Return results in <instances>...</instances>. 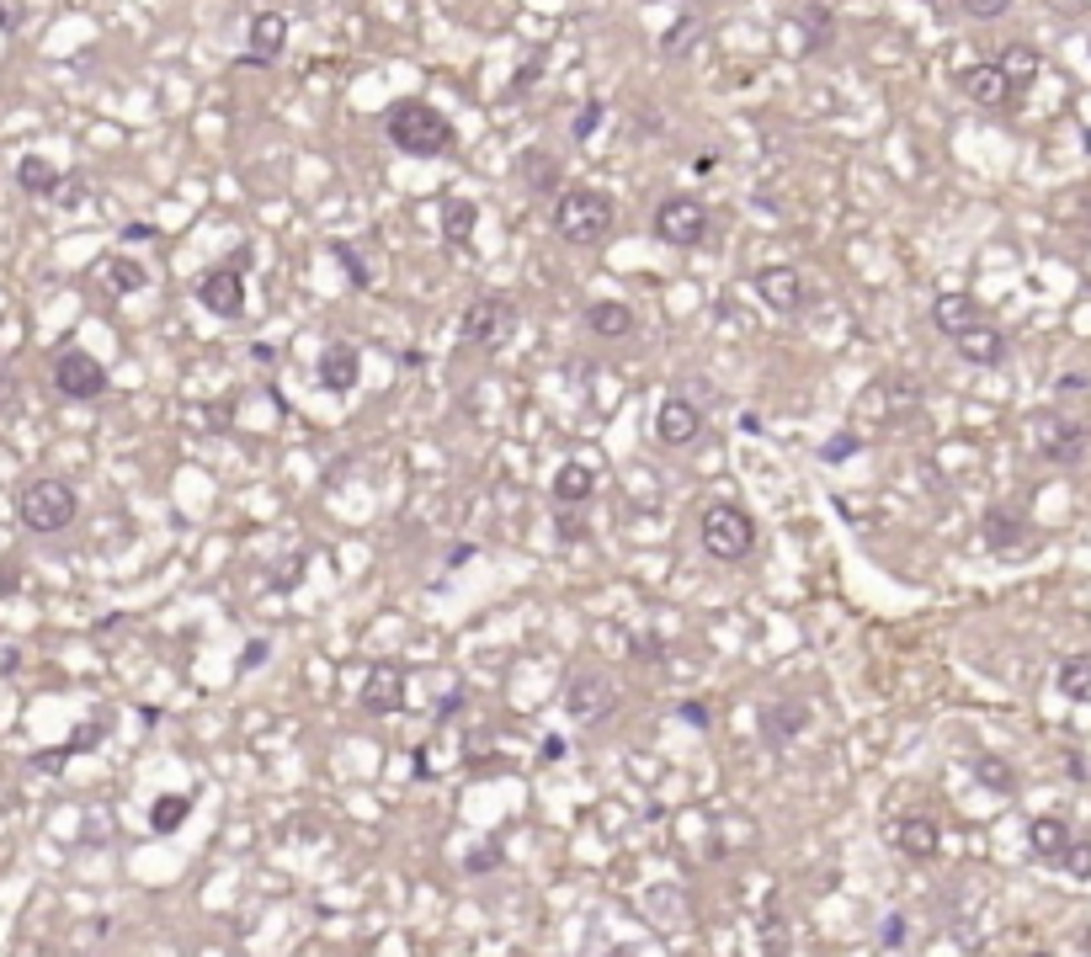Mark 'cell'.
Instances as JSON below:
<instances>
[{
    "label": "cell",
    "mask_w": 1091,
    "mask_h": 957,
    "mask_svg": "<svg viewBox=\"0 0 1091 957\" xmlns=\"http://www.w3.org/2000/svg\"><path fill=\"white\" fill-rule=\"evenodd\" d=\"M363 713L373 718H394L400 708H405V670L394 665V660H384V665H373L367 670V681H363Z\"/></svg>",
    "instance_id": "cell-18"
},
{
    "label": "cell",
    "mask_w": 1091,
    "mask_h": 957,
    "mask_svg": "<svg viewBox=\"0 0 1091 957\" xmlns=\"http://www.w3.org/2000/svg\"><path fill=\"white\" fill-rule=\"evenodd\" d=\"M283 48H288V17H283V11H256V17H250V32H245V65L272 70Z\"/></svg>",
    "instance_id": "cell-17"
},
{
    "label": "cell",
    "mask_w": 1091,
    "mask_h": 957,
    "mask_svg": "<svg viewBox=\"0 0 1091 957\" xmlns=\"http://www.w3.org/2000/svg\"><path fill=\"white\" fill-rule=\"evenodd\" d=\"M868 447L863 436H852V431H836L830 442H820V463H847V457H857Z\"/></svg>",
    "instance_id": "cell-36"
},
{
    "label": "cell",
    "mask_w": 1091,
    "mask_h": 957,
    "mask_svg": "<svg viewBox=\"0 0 1091 957\" xmlns=\"http://www.w3.org/2000/svg\"><path fill=\"white\" fill-rule=\"evenodd\" d=\"M53 388H59L65 399H75V405H91V399L107 394V367H101L91 352L70 346V352L53 357Z\"/></svg>",
    "instance_id": "cell-9"
},
{
    "label": "cell",
    "mask_w": 1091,
    "mask_h": 957,
    "mask_svg": "<svg viewBox=\"0 0 1091 957\" xmlns=\"http://www.w3.org/2000/svg\"><path fill=\"white\" fill-rule=\"evenodd\" d=\"M187 813H193V798H187V792H160V798L149 803V830H155V836H176V830L187 825Z\"/></svg>",
    "instance_id": "cell-30"
},
{
    "label": "cell",
    "mask_w": 1091,
    "mask_h": 957,
    "mask_svg": "<svg viewBox=\"0 0 1091 957\" xmlns=\"http://www.w3.org/2000/svg\"><path fill=\"white\" fill-rule=\"evenodd\" d=\"M586 325H591V335H602V341H623V335H633V309L618 304V298H597L586 309Z\"/></svg>",
    "instance_id": "cell-26"
},
{
    "label": "cell",
    "mask_w": 1091,
    "mask_h": 957,
    "mask_svg": "<svg viewBox=\"0 0 1091 957\" xmlns=\"http://www.w3.org/2000/svg\"><path fill=\"white\" fill-rule=\"evenodd\" d=\"M549 490H554L559 505H586L591 495H597V468L581 463V457H564V463L554 468V478H549Z\"/></svg>",
    "instance_id": "cell-22"
},
{
    "label": "cell",
    "mask_w": 1091,
    "mask_h": 957,
    "mask_svg": "<svg viewBox=\"0 0 1091 957\" xmlns=\"http://www.w3.org/2000/svg\"><path fill=\"white\" fill-rule=\"evenodd\" d=\"M788 947H794V931H788L783 909H767V915H761V953H767V957H788Z\"/></svg>",
    "instance_id": "cell-34"
},
{
    "label": "cell",
    "mask_w": 1091,
    "mask_h": 957,
    "mask_svg": "<svg viewBox=\"0 0 1091 957\" xmlns=\"http://www.w3.org/2000/svg\"><path fill=\"white\" fill-rule=\"evenodd\" d=\"M980 537H985V549H991V553L1033 549V526H1028V516L1012 511V505H991V511H985V522H980Z\"/></svg>",
    "instance_id": "cell-19"
},
{
    "label": "cell",
    "mask_w": 1091,
    "mask_h": 957,
    "mask_svg": "<svg viewBox=\"0 0 1091 957\" xmlns=\"http://www.w3.org/2000/svg\"><path fill=\"white\" fill-rule=\"evenodd\" d=\"M0 394H6V352H0Z\"/></svg>",
    "instance_id": "cell-50"
},
{
    "label": "cell",
    "mask_w": 1091,
    "mask_h": 957,
    "mask_svg": "<svg viewBox=\"0 0 1091 957\" xmlns=\"http://www.w3.org/2000/svg\"><path fill=\"white\" fill-rule=\"evenodd\" d=\"M756 729H761V740L773 744V750H788L809 729V708H804L799 697H773V702H761Z\"/></svg>",
    "instance_id": "cell-14"
},
{
    "label": "cell",
    "mask_w": 1091,
    "mask_h": 957,
    "mask_svg": "<svg viewBox=\"0 0 1091 957\" xmlns=\"http://www.w3.org/2000/svg\"><path fill=\"white\" fill-rule=\"evenodd\" d=\"M878 941H884V947H900V941H905V915H889V920L878 926Z\"/></svg>",
    "instance_id": "cell-43"
},
{
    "label": "cell",
    "mask_w": 1091,
    "mask_h": 957,
    "mask_svg": "<svg viewBox=\"0 0 1091 957\" xmlns=\"http://www.w3.org/2000/svg\"><path fill=\"white\" fill-rule=\"evenodd\" d=\"M564 713L576 718V723H607V718L618 713L612 675H602V670H576L564 681Z\"/></svg>",
    "instance_id": "cell-8"
},
{
    "label": "cell",
    "mask_w": 1091,
    "mask_h": 957,
    "mask_svg": "<svg viewBox=\"0 0 1091 957\" xmlns=\"http://www.w3.org/2000/svg\"><path fill=\"white\" fill-rule=\"evenodd\" d=\"M517 181L533 197H549V191H559V160L549 149H522L517 155Z\"/></svg>",
    "instance_id": "cell-24"
},
{
    "label": "cell",
    "mask_w": 1091,
    "mask_h": 957,
    "mask_svg": "<svg viewBox=\"0 0 1091 957\" xmlns=\"http://www.w3.org/2000/svg\"><path fill=\"white\" fill-rule=\"evenodd\" d=\"M490 867H495V846H480V851L469 857V872H474V878H485Z\"/></svg>",
    "instance_id": "cell-46"
},
{
    "label": "cell",
    "mask_w": 1091,
    "mask_h": 957,
    "mask_svg": "<svg viewBox=\"0 0 1091 957\" xmlns=\"http://www.w3.org/2000/svg\"><path fill=\"white\" fill-rule=\"evenodd\" d=\"M1033 447H1039L1043 463H1054V468H1075L1091 447V426L1081 421H1070V415H1039L1033 421Z\"/></svg>",
    "instance_id": "cell-7"
},
{
    "label": "cell",
    "mask_w": 1091,
    "mask_h": 957,
    "mask_svg": "<svg viewBox=\"0 0 1091 957\" xmlns=\"http://www.w3.org/2000/svg\"><path fill=\"white\" fill-rule=\"evenodd\" d=\"M197 304L218 319H240L245 314V272L240 262H224V266H208L203 277H197Z\"/></svg>",
    "instance_id": "cell-10"
},
{
    "label": "cell",
    "mask_w": 1091,
    "mask_h": 957,
    "mask_svg": "<svg viewBox=\"0 0 1091 957\" xmlns=\"http://www.w3.org/2000/svg\"><path fill=\"white\" fill-rule=\"evenodd\" d=\"M511 335H517V304L511 298H474L469 309H463V325H459V341L469 352H495V346H507Z\"/></svg>",
    "instance_id": "cell-6"
},
{
    "label": "cell",
    "mask_w": 1091,
    "mask_h": 957,
    "mask_svg": "<svg viewBox=\"0 0 1091 957\" xmlns=\"http://www.w3.org/2000/svg\"><path fill=\"white\" fill-rule=\"evenodd\" d=\"M384 139L400 155H411V160H448L459 149V128H453V118L442 107L421 101V96H405V101H394L384 112Z\"/></svg>",
    "instance_id": "cell-1"
},
{
    "label": "cell",
    "mask_w": 1091,
    "mask_h": 957,
    "mask_svg": "<svg viewBox=\"0 0 1091 957\" xmlns=\"http://www.w3.org/2000/svg\"><path fill=\"white\" fill-rule=\"evenodd\" d=\"M629 654H639V660H650V665H655V660H666V649H660V639H633V644H629Z\"/></svg>",
    "instance_id": "cell-45"
},
{
    "label": "cell",
    "mask_w": 1091,
    "mask_h": 957,
    "mask_svg": "<svg viewBox=\"0 0 1091 957\" xmlns=\"http://www.w3.org/2000/svg\"><path fill=\"white\" fill-rule=\"evenodd\" d=\"M256 665H267V639H256V644L240 654V670H256Z\"/></svg>",
    "instance_id": "cell-47"
},
{
    "label": "cell",
    "mask_w": 1091,
    "mask_h": 957,
    "mask_svg": "<svg viewBox=\"0 0 1091 957\" xmlns=\"http://www.w3.org/2000/svg\"><path fill=\"white\" fill-rule=\"evenodd\" d=\"M953 346H959V357L970 362V367H1001V362H1006V352H1012V346H1006V330H1001V325H991V319H980V325H974V330H964L959 341H953Z\"/></svg>",
    "instance_id": "cell-21"
},
{
    "label": "cell",
    "mask_w": 1091,
    "mask_h": 957,
    "mask_svg": "<svg viewBox=\"0 0 1091 957\" xmlns=\"http://www.w3.org/2000/svg\"><path fill=\"white\" fill-rule=\"evenodd\" d=\"M75 516H80V495H75V484H65V478H27L22 490H17V522L27 532H38V537L65 532Z\"/></svg>",
    "instance_id": "cell-4"
},
{
    "label": "cell",
    "mask_w": 1091,
    "mask_h": 957,
    "mask_svg": "<svg viewBox=\"0 0 1091 957\" xmlns=\"http://www.w3.org/2000/svg\"><path fill=\"white\" fill-rule=\"evenodd\" d=\"M1070 840H1075V836H1070V825L1060 819V813H1039V819H1028V846H1033L1043 861H1060Z\"/></svg>",
    "instance_id": "cell-25"
},
{
    "label": "cell",
    "mask_w": 1091,
    "mask_h": 957,
    "mask_svg": "<svg viewBox=\"0 0 1091 957\" xmlns=\"http://www.w3.org/2000/svg\"><path fill=\"white\" fill-rule=\"evenodd\" d=\"M995 65L1006 70V80L1018 86V96L1028 91V86L1039 80V70H1043V59H1039V48H1033V43H1006V48H1001V59H995Z\"/></svg>",
    "instance_id": "cell-28"
},
{
    "label": "cell",
    "mask_w": 1091,
    "mask_h": 957,
    "mask_svg": "<svg viewBox=\"0 0 1091 957\" xmlns=\"http://www.w3.org/2000/svg\"><path fill=\"white\" fill-rule=\"evenodd\" d=\"M97 744H101V729H97V723H86V729H75V740H70V744H59V750H43V756H32V766L53 771V766H65L70 756H80V750H97Z\"/></svg>",
    "instance_id": "cell-33"
},
{
    "label": "cell",
    "mask_w": 1091,
    "mask_h": 957,
    "mask_svg": "<svg viewBox=\"0 0 1091 957\" xmlns=\"http://www.w3.org/2000/svg\"><path fill=\"white\" fill-rule=\"evenodd\" d=\"M331 256L341 262V272H346V283H352V287H373V272H367V262L357 256V245H346V239H331Z\"/></svg>",
    "instance_id": "cell-35"
},
{
    "label": "cell",
    "mask_w": 1091,
    "mask_h": 957,
    "mask_svg": "<svg viewBox=\"0 0 1091 957\" xmlns=\"http://www.w3.org/2000/svg\"><path fill=\"white\" fill-rule=\"evenodd\" d=\"M1081 947H1087V953H1091V931H1087V936H1081Z\"/></svg>",
    "instance_id": "cell-52"
},
{
    "label": "cell",
    "mask_w": 1091,
    "mask_h": 957,
    "mask_svg": "<svg viewBox=\"0 0 1091 957\" xmlns=\"http://www.w3.org/2000/svg\"><path fill=\"white\" fill-rule=\"evenodd\" d=\"M597 122H602V101H586L581 112H576V122H570V139H576V144H591Z\"/></svg>",
    "instance_id": "cell-39"
},
{
    "label": "cell",
    "mask_w": 1091,
    "mask_h": 957,
    "mask_svg": "<svg viewBox=\"0 0 1091 957\" xmlns=\"http://www.w3.org/2000/svg\"><path fill=\"white\" fill-rule=\"evenodd\" d=\"M101 277H107V287L118 293V298H128V293H145L149 287V272L134 256H112V262H101Z\"/></svg>",
    "instance_id": "cell-31"
},
{
    "label": "cell",
    "mask_w": 1091,
    "mask_h": 957,
    "mask_svg": "<svg viewBox=\"0 0 1091 957\" xmlns=\"http://www.w3.org/2000/svg\"><path fill=\"white\" fill-rule=\"evenodd\" d=\"M959 11H964L970 22H995V17L1012 11V0H959Z\"/></svg>",
    "instance_id": "cell-38"
},
{
    "label": "cell",
    "mask_w": 1091,
    "mask_h": 957,
    "mask_svg": "<svg viewBox=\"0 0 1091 957\" xmlns=\"http://www.w3.org/2000/svg\"><path fill=\"white\" fill-rule=\"evenodd\" d=\"M974 777H980V788H991V792H1018V771H1012V761H1001V756H974Z\"/></svg>",
    "instance_id": "cell-32"
},
{
    "label": "cell",
    "mask_w": 1091,
    "mask_h": 957,
    "mask_svg": "<svg viewBox=\"0 0 1091 957\" xmlns=\"http://www.w3.org/2000/svg\"><path fill=\"white\" fill-rule=\"evenodd\" d=\"M884 836L895 840L900 857L932 861L937 857V846H943V825H937V813H900L895 830H884Z\"/></svg>",
    "instance_id": "cell-16"
},
{
    "label": "cell",
    "mask_w": 1091,
    "mask_h": 957,
    "mask_svg": "<svg viewBox=\"0 0 1091 957\" xmlns=\"http://www.w3.org/2000/svg\"><path fill=\"white\" fill-rule=\"evenodd\" d=\"M22 585V570H11V559H0V591H17Z\"/></svg>",
    "instance_id": "cell-48"
},
{
    "label": "cell",
    "mask_w": 1091,
    "mask_h": 957,
    "mask_svg": "<svg viewBox=\"0 0 1091 957\" xmlns=\"http://www.w3.org/2000/svg\"><path fill=\"white\" fill-rule=\"evenodd\" d=\"M698 436H704V410L681 394H666L655 410V442L666 453H687V447H698Z\"/></svg>",
    "instance_id": "cell-11"
},
{
    "label": "cell",
    "mask_w": 1091,
    "mask_h": 957,
    "mask_svg": "<svg viewBox=\"0 0 1091 957\" xmlns=\"http://www.w3.org/2000/svg\"><path fill=\"white\" fill-rule=\"evenodd\" d=\"M980 319H985V309L974 304V293H953V287H947V293L932 298V325H937L947 341H959L964 330H974Z\"/></svg>",
    "instance_id": "cell-20"
},
{
    "label": "cell",
    "mask_w": 1091,
    "mask_h": 957,
    "mask_svg": "<svg viewBox=\"0 0 1091 957\" xmlns=\"http://www.w3.org/2000/svg\"><path fill=\"white\" fill-rule=\"evenodd\" d=\"M1054 687H1060V697L1091 708V654H1065L1060 670H1054Z\"/></svg>",
    "instance_id": "cell-29"
},
{
    "label": "cell",
    "mask_w": 1091,
    "mask_h": 957,
    "mask_svg": "<svg viewBox=\"0 0 1091 957\" xmlns=\"http://www.w3.org/2000/svg\"><path fill=\"white\" fill-rule=\"evenodd\" d=\"M607 957H633V953H629V947H612V953H607Z\"/></svg>",
    "instance_id": "cell-51"
},
{
    "label": "cell",
    "mask_w": 1091,
    "mask_h": 957,
    "mask_svg": "<svg viewBox=\"0 0 1091 957\" xmlns=\"http://www.w3.org/2000/svg\"><path fill=\"white\" fill-rule=\"evenodd\" d=\"M474 224H480V203L474 197H442V245L463 250L474 239Z\"/></svg>",
    "instance_id": "cell-23"
},
{
    "label": "cell",
    "mask_w": 1091,
    "mask_h": 957,
    "mask_svg": "<svg viewBox=\"0 0 1091 957\" xmlns=\"http://www.w3.org/2000/svg\"><path fill=\"white\" fill-rule=\"evenodd\" d=\"M27 22V0H0V32H17Z\"/></svg>",
    "instance_id": "cell-42"
},
{
    "label": "cell",
    "mask_w": 1091,
    "mask_h": 957,
    "mask_svg": "<svg viewBox=\"0 0 1091 957\" xmlns=\"http://www.w3.org/2000/svg\"><path fill=\"white\" fill-rule=\"evenodd\" d=\"M17 187H22L27 197H59L65 176H59L43 155H22V160H17Z\"/></svg>",
    "instance_id": "cell-27"
},
{
    "label": "cell",
    "mask_w": 1091,
    "mask_h": 957,
    "mask_svg": "<svg viewBox=\"0 0 1091 957\" xmlns=\"http://www.w3.org/2000/svg\"><path fill=\"white\" fill-rule=\"evenodd\" d=\"M959 91L970 96L974 107H985V112H1001V107H1012V101H1018V86L1006 80V70H1001L995 59L959 70Z\"/></svg>",
    "instance_id": "cell-12"
},
{
    "label": "cell",
    "mask_w": 1091,
    "mask_h": 957,
    "mask_svg": "<svg viewBox=\"0 0 1091 957\" xmlns=\"http://www.w3.org/2000/svg\"><path fill=\"white\" fill-rule=\"evenodd\" d=\"M315 378L325 394H352L363 383V352L352 341H331L325 352L315 357Z\"/></svg>",
    "instance_id": "cell-15"
},
{
    "label": "cell",
    "mask_w": 1091,
    "mask_h": 957,
    "mask_svg": "<svg viewBox=\"0 0 1091 957\" xmlns=\"http://www.w3.org/2000/svg\"><path fill=\"white\" fill-rule=\"evenodd\" d=\"M714 229V214H708L704 197H692V191H671L650 218V235L660 245H671V250H698Z\"/></svg>",
    "instance_id": "cell-5"
},
{
    "label": "cell",
    "mask_w": 1091,
    "mask_h": 957,
    "mask_svg": "<svg viewBox=\"0 0 1091 957\" xmlns=\"http://www.w3.org/2000/svg\"><path fill=\"white\" fill-rule=\"evenodd\" d=\"M554 235L564 245H576V250H597L607 235H612V224H618V208H612V197L597 187H570L554 197Z\"/></svg>",
    "instance_id": "cell-2"
},
{
    "label": "cell",
    "mask_w": 1091,
    "mask_h": 957,
    "mask_svg": "<svg viewBox=\"0 0 1091 957\" xmlns=\"http://www.w3.org/2000/svg\"><path fill=\"white\" fill-rule=\"evenodd\" d=\"M751 287L761 293V304L777 314H799L809 304V287H804V272L799 266H761L751 277Z\"/></svg>",
    "instance_id": "cell-13"
},
{
    "label": "cell",
    "mask_w": 1091,
    "mask_h": 957,
    "mask_svg": "<svg viewBox=\"0 0 1091 957\" xmlns=\"http://www.w3.org/2000/svg\"><path fill=\"white\" fill-rule=\"evenodd\" d=\"M677 718H681V723H692V729H708V708H704V702H681Z\"/></svg>",
    "instance_id": "cell-44"
},
{
    "label": "cell",
    "mask_w": 1091,
    "mask_h": 957,
    "mask_svg": "<svg viewBox=\"0 0 1091 957\" xmlns=\"http://www.w3.org/2000/svg\"><path fill=\"white\" fill-rule=\"evenodd\" d=\"M1060 867H1065L1075 884H1091V840H1070L1065 857H1060Z\"/></svg>",
    "instance_id": "cell-37"
},
{
    "label": "cell",
    "mask_w": 1091,
    "mask_h": 957,
    "mask_svg": "<svg viewBox=\"0 0 1091 957\" xmlns=\"http://www.w3.org/2000/svg\"><path fill=\"white\" fill-rule=\"evenodd\" d=\"M698 543L714 564H746L756 553V522L746 505L735 501H714L704 505V516H698Z\"/></svg>",
    "instance_id": "cell-3"
},
{
    "label": "cell",
    "mask_w": 1091,
    "mask_h": 957,
    "mask_svg": "<svg viewBox=\"0 0 1091 957\" xmlns=\"http://www.w3.org/2000/svg\"><path fill=\"white\" fill-rule=\"evenodd\" d=\"M692 38H698V17L687 11V17H681V27H671V32L660 38V48H666V53H681V48L692 43Z\"/></svg>",
    "instance_id": "cell-40"
},
{
    "label": "cell",
    "mask_w": 1091,
    "mask_h": 957,
    "mask_svg": "<svg viewBox=\"0 0 1091 957\" xmlns=\"http://www.w3.org/2000/svg\"><path fill=\"white\" fill-rule=\"evenodd\" d=\"M538 756H543V766L559 761V756H564V740H543V750H538Z\"/></svg>",
    "instance_id": "cell-49"
},
{
    "label": "cell",
    "mask_w": 1091,
    "mask_h": 957,
    "mask_svg": "<svg viewBox=\"0 0 1091 957\" xmlns=\"http://www.w3.org/2000/svg\"><path fill=\"white\" fill-rule=\"evenodd\" d=\"M86 197H91L86 176H65V187H59V197H53V203H59V208H80Z\"/></svg>",
    "instance_id": "cell-41"
}]
</instances>
